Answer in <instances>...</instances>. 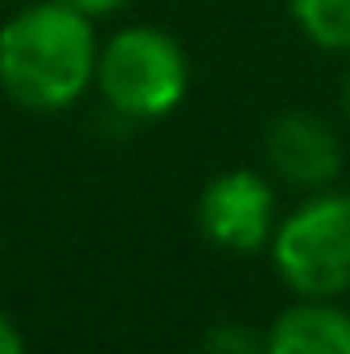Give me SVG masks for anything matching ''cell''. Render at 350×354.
Returning a JSON list of instances; mask_svg holds the SVG:
<instances>
[{
	"label": "cell",
	"instance_id": "obj_8",
	"mask_svg": "<svg viewBox=\"0 0 350 354\" xmlns=\"http://www.w3.org/2000/svg\"><path fill=\"white\" fill-rule=\"evenodd\" d=\"M198 354H268V342L260 330H252L243 322H219L202 334Z\"/></svg>",
	"mask_w": 350,
	"mask_h": 354
},
{
	"label": "cell",
	"instance_id": "obj_1",
	"mask_svg": "<svg viewBox=\"0 0 350 354\" xmlns=\"http://www.w3.org/2000/svg\"><path fill=\"white\" fill-rule=\"evenodd\" d=\"M99 37L66 0H33L0 25V87L29 111H62L95 83Z\"/></svg>",
	"mask_w": 350,
	"mask_h": 354
},
{
	"label": "cell",
	"instance_id": "obj_3",
	"mask_svg": "<svg viewBox=\"0 0 350 354\" xmlns=\"http://www.w3.org/2000/svg\"><path fill=\"white\" fill-rule=\"evenodd\" d=\"M268 252L297 297L334 301L350 292V194L317 189L305 198L280 218Z\"/></svg>",
	"mask_w": 350,
	"mask_h": 354
},
{
	"label": "cell",
	"instance_id": "obj_2",
	"mask_svg": "<svg viewBox=\"0 0 350 354\" xmlns=\"http://www.w3.org/2000/svg\"><path fill=\"white\" fill-rule=\"evenodd\" d=\"M95 87L120 120H165L190 91V58L174 33L124 25L99 46Z\"/></svg>",
	"mask_w": 350,
	"mask_h": 354
},
{
	"label": "cell",
	"instance_id": "obj_5",
	"mask_svg": "<svg viewBox=\"0 0 350 354\" xmlns=\"http://www.w3.org/2000/svg\"><path fill=\"white\" fill-rule=\"evenodd\" d=\"M268 169L293 189H330L347 169L342 136L313 111H284L268 124L264 136Z\"/></svg>",
	"mask_w": 350,
	"mask_h": 354
},
{
	"label": "cell",
	"instance_id": "obj_9",
	"mask_svg": "<svg viewBox=\"0 0 350 354\" xmlns=\"http://www.w3.org/2000/svg\"><path fill=\"white\" fill-rule=\"evenodd\" d=\"M71 8H79V12H87L91 21H99V17H111V12H120V8H128L132 0H66Z\"/></svg>",
	"mask_w": 350,
	"mask_h": 354
},
{
	"label": "cell",
	"instance_id": "obj_6",
	"mask_svg": "<svg viewBox=\"0 0 350 354\" xmlns=\"http://www.w3.org/2000/svg\"><path fill=\"white\" fill-rule=\"evenodd\" d=\"M268 354H350V313L334 301L301 297L264 330Z\"/></svg>",
	"mask_w": 350,
	"mask_h": 354
},
{
	"label": "cell",
	"instance_id": "obj_10",
	"mask_svg": "<svg viewBox=\"0 0 350 354\" xmlns=\"http://www.w3.org/2000/svg\"><path fill=\"white\" fill-rule=\"evenodd\" d=\"M0 354H25V338L17 330V322L4 313H0Z\"/></svg>",
	"mask_w": 350,
	"mask_h": 354
},
{
	"label": "cell",
	"instance_id": "obj_11",
	"mask_svg": "<svg viewBox=\"0 0 350 354\" xmlns=\"http://www.w3.org/2000/svg\"><path fill=\"white\" fill-rule=\"evenodd\" d=\"M342 111H347V120H350V71H347V79H342Z\"/></svg>",
	"mask_w": 350,
	"mask_h": 354
},
{
	"label": "cell",
	"instance_id": "obj_4",
	"mask_svg": "<svg viewBox=\"0 0 350 354\" xmlns=\"http://www.w3.org/2000/svg\"><path fill=\"white\" fill-rule=\"evenodd\" d=\"M280 227L276 189L256 169H227L210 177L198 198V231L206 243L231 256H256Z\"/></svg>",
	"mask_w": 350,
	"mask_h": 354
},
{
	"label": "cell",
	"instance_id": "obj_7",
	"mask_svg": "<svg viewBox=\"0 0 350 354\" xmlns=\"http://www.w3.org/2000/svg\"><path fill=\"white\" fill-rule=\"evenodd\" d=\"M288 12L313 46L350 54V0H288Z\"/></svg>",
	"mask_w": 350,
	"mask_h": 354
}]
</instances>
